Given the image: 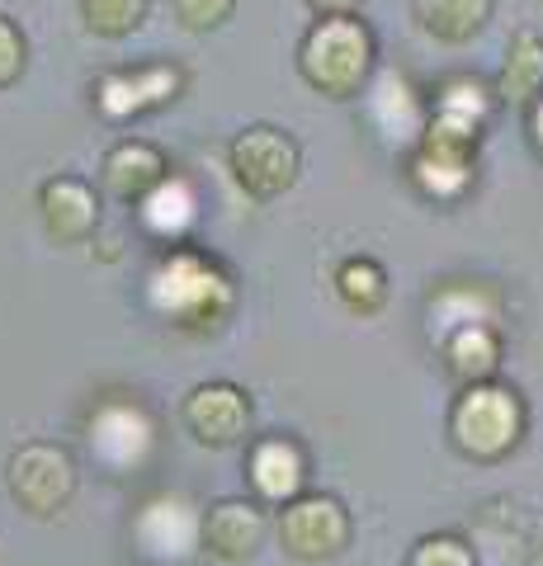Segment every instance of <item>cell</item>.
<instances>
[{
	"instance_id": "3957f363",
	"label": "cell",
	"mask_w": 543,
	"mask_h": 566,
	"mask_svg": "<svg viewBox=\"0 0 543 566\" xmlns=\"http://www.w3.org/2000/svg\"><path fill=\"white\" fill-rule=\"evenodd\" d=\"M524 434V401L505 382H468L449 411V439L453 449L472 463H497Z\"/></svg>"
},
{
	"instance_id": "6da1fadb",
	"label": "cell",
	"mask_w": 543,
	"mask_h": 566,
	"mask_svg": "<svg viewBox=\"0 0 543 566\" xmlns=\"http://www.w3.org/2000/svg\"><path fill=\"white\" fill-rule=\"evenodd\" d=\"M147 307L175 331L208 335L232 316L237 289L213 255L195 251V245H170L147 274Z\"/></svg>"
},
{
	"instance_id": "ac0fdd59",
	"label": "cell",
	"mask_w": 543,
	"mask_h": 566,
	"mask_svg": "<svg viewBox=\"0 0 543 566\" xmlns=\"http://www.w3.org/2000/svg\"><path fill=\"white\" fill-rule=\"evenodd\" d=\"M492 6H497V0H411V14H416V24L426 29L435 43L463 48V43H472L487 29V20H492Z\"/></svg>"
},
{
	"instance_id": "52a82bcc",
	"label": "cell",
	"mask_w": 543,
	"mask_h": 566,
	"mask_svg": "<svg viewBox=\"0 0 543 566\" xmlns=\"http://www.w3.org/2000/svg\"><path fill=\"white\" fill-rule=\"evenodd\" d=\"M85 444H91V458L100 468L133 472L152 458L156 424H152L143 401H133L124 392H109V397L95 401L91 420H85Z\"/></svg>"
},
{
	"instance_id": "7a4b0ae2",
	"label": "cell",
	"mask_w": 543,
	"mask_h": 566,
	"mask_svg": "<svg viewBox=\"0 0 543 566\" xmlns=\"http://www.w3.org/2000/svg\"><path fill=\"white\" fill-rule=\"evenodd\" d=\"M374 62L378 43L359 14H326L297 43V71L326 99H359L374 81Z\"/></svg>"
},
{
	"instance_id": "44dd1931",
	"label": "cell",
	"mask_w": 543,
	"mask_h": 566,
	"mask_svg": "<svg viewBox=\"0 0 543 566\" xmlns=\"http://www.w3.org/2000/svg\"><path fill=\"white\" fill-rule=\"evenodd\" d=\"M497 293L482 289V283H445L440 293L430 297V326L435 331H453V326H468V322H497Z\"/></svg>"
},
{
	"instance_id": "4316f807",
	"label": "cell",
	"mask_w": 543,
	"mask_h": 566,
	"mask_svg": "<svg viewBox=\"0 0 543 566\" xmlns=\"http://www.w3.org/2000/svg\"><path fill=\"white\" fill-rule=\"evenodd\" d=\"M24 62H29V43L24 33L14 29L6 14H0V91H10L14 81L24 76Z\"/></svg>"
},
{
	"instance_id": "2e32d148",
	"label": "cell",
	"mask_w": 543,
	"mask_h": 566,
	"mask_svg": "<svg viewBox=\"0 0 543 566\" xmlns=\"http://www.w3.org/2000/svg\"><path fill=\"white\" fill-rule=\"evenodd\" d=\"M440 349H445V368L463 387L468 382H492L497 368H501V331H497V322L453 326V331L440 335Z\"/></svg>"
},
{
	"instance_id": "9a60e30c",
	"label": "cell",
	"mask_w": 543,
	"mask_h": 566,
	"mask_svg": "<svg viewBox=\"0 0 543 566\" xmlns=\"http://www.w3.org/2000/svg\"><path fill=\"white\" fill-rule=\"evenodd\" d=\"M247 476L255 486V501L279 510V505H289L293 495H303L307 458H303V449H297L289 434H265V439H255V444H251Z\"/></svg>"
},
{
	"instance_id": "ffe728a7",
	"label": "cell",
	"mask_w": 543,
	"mask_h": 566,
	"mask_svg": "<svg viewBox=\"0 0 543 566\" xmlns=\"http://www.w3.org/2000/svg\"><path fill=\"white\" fill-rule=\"evenodd\" d=\"M137 212H143V227L152 237L161 241H180L189 227H195L199 218V203H195V189H189L180 175H166L161 185H156L143 203H137Z\"/></svg>"
},
{
	"instance_id": "277c9868",
	"label": "cell",
	"mask_w": 543,
	"mask_h": 566,
	"mask_svg": "<svg viewBox=\"0 0 543 566\" xmlns=\"http://www.w3.org/2000/svg\"><path fill=\"white\" fill-rule=\"evenodd\" d=\"M478 142H482V123L430 109L426 133L416 137V156H411V180L426 199H459L472 185V166H478Z\"/></svg>"
},
{
	"instance_id": "83f0119b",
	"label": "cell",
	"mask_w": 543,
	"mask_h": 566,
	"mask_svg": "<svg viewBox=\"0 0 543 566\" xmlns=\"http://www.w3.org/2000/svg\"><path fill=\"white\" fill-rule=\"evenodd\" d=\"M307 10L326 20V14H359V0H307Z\"/></svg>"
},
{
	"instance_id": "603a6c76",
	"label": "cell",
	"mask_w": 543,
	"mask_h": 566,
	"mask_svg": "<svg viewBox=\"0 0 543 566\" xmlns=\"http://www.w3.org/2000/svg\"><path fill=\"white\" fill-rule=\"evenodd\" d=\"M81 14L100 39H128L147 20V0H81Z\"/></svg>"
},
{
	"instance_id": "5b68a950",
	"label": "cell",
	"mask_w": 543,
	"mask_h": 566,
	"mask_svg": "<svg viewBox=\"0 0 543 566\" xmlns=\"http://www.w3.org/2000/svg\"><path fill=\"white\" fill-rule=\"evenodd\" d=\"M227 166H232V180L251 193V199L270 203L279 193H289L297 170H303V151L284 128H270V123H255V128H241L227 147Z\"/></svg>"
},
{
	"instance_id": "e0dca14e",
	"label": "cell",
	"mask_w": 543,
	"mask_h": 566,
	"mask_svg": "<svg viewBox=\"0 0 543 566\" xmlns=\"http://www.w3.org/2000/svg\"><path fill=\"white\" fill-rule=\"evenodd\" d=\"M369 114L378 123L383 137H420L426 133V104H420L416 85L401 76V71H383V76L369 85Z\"/></svg>"
},
{
	"instance_id": "f1b7e54d",
	"label": "cell",
	"mask_w": 543,
	"mask_h": 566,
	"mask_svg": "<svg viewBox=\"0 0 543 566\" xmlns=\"http://www.w3.org/2000/svg\"><path fill=\"white\" fill-rule=\"evenodd\" d=\"M530 142H534V151L543 156V95L530 104Z\"/></svg>"
},
{
	"instance_id": "5bb4252c",
	"label": "cell",
	"mask_w": 543,
	"mask_h": 566,
	"mask_svg": "<svg viewBox=\"0 0 543 566\" xmlns=\"http://www.w3.org/2000/svg\"><path fill=\"white\" fill-rule=\"evenodd\" d=\"M39 212L43 227L58 245H81L95 237L100 227V199L95 189L81 180V175H52L39 189Z\"/></svg>"
},
{
	"instance_id": "30bf717a",
	"label": "cell",
	"mask_w": 543,
	"mask_h": 566,
	"mask_svg": "<svg viewBox=\"0 0 543 566\" xmlns=\"http://www.w3.org/2000/svg\"><path fill=\"white\" fill-rule=\"evenodd\" d=\"M185 91V76L175 62H143V66H118L104 71L95 81V109L104 118L124 123V118H143Z\"/></svg>"
},
{
	"instance_id": "ba28073f",
	"label": "cell",
	"mask_w": 543,
	"mask_h": 566,
	"mask_svg": "<svg viewBox=\"0 0 543 566\" xmlns=\"http://www.w3.org/2000/svg\"><path fill=\"white\" fill-rule=\"evenodd\" d=\"M6 486H10L14 505H20L24 515L52 520L76 495V458L62 444L33 439V444L14 449L10 468H6Z\"/></svg>"
},
{
	"instance_id": "d4e9b609",
	"label": "cell",
	"mask_w": 543,
	"mask_h": 566,
	"mask_svg": "<svg viewBox=\"0 0 543 566\" xmlns=\"http://www.w3.org/2000/svg\"><path fill=\"white\" fill-rule=\"evenodd\" d=\"M407 566H478V557L459 534H426L411 547Z\"/></svg>"
},
{
	"instance_id": "9c48e42d",
	"label": "cell",
	"mask_w": 543,
	"mask_h": 566,
	"mask_svg": "<svg viewBox=\"0 0 543 566\" xmlns=\"http://www.w3.org/2000/svg\"><path fill=\"white\" fill-rule=\"evenodd\" d=\"M274 534H279V547L297 562L341 557L349 547V510L336 501V495L303 491V495H293L289 505H279Z\"/></svg>"
},
{
	"instance_id": "8992f818",
	"label": "cell",
	"mask_w": 543,
	"mask_h": 566,
	"mask_svg": "<svg viewBox=\"0 0 543 566\" xmlns=\"http://www.w3.org/2000/svg\"><path fill=\"white\" fill-rule=\"evenodd\" d=\"M133 543L156 566H185L195 553H203V510L180 491L147 495L133 515Z\"/></svg>"
},
{
	"instance_id": "cb8c5ba5",
	"label": "cell",
	"mask_w": 543,
	"mask_h": 566,
	"mask_svg": "<svg viewBox=\"0 0 543 566\" xmlns=\"http://www.w3.org/2000/svg\"><path fill=\"white\" fill-rule=\"evenodd\" d=\"M492 95L478 76H449L440 81V91H435V104L430 109H445V114H459V118H472V123H487L492 114Z\"/></svg>"
},
{
	"instance_id": "4fadbf2b",
	"label": "cell",
	"mask_w": 543,
	"mask_h": 566,
	"mask_svg": "<svg viewBox=\"0 0 543 566\" xmlns=\"http://www.w3.org/2000/svg\"><path fill=\"white\" fill-rule=\"evenodd\" d=\"M166 175H170V161H166V151L156 147V142L124 137V142H114V147L104 151L100 185H104V193H109V199L137 208L156 185L166 180Z\"/></svg>"
},
{
	"instance_id": "7c38bea8",
	"label": "cell",
	"mask_w": 543,
	"mask_h": 566,
	"mask_svg": "<svg viewBox=\"0 0 543 566\" xmlns=\"http://www.w3.org/2000/svg\"><path fill=\"white\" fill-rule=\"evenodd\" d=\"M270 520L260 501H247V495H222L203 510V553L218 562H251L260 547H265Z\"/></svg>"
},
{
	"instance_id": "7402d4cb",
	"label": "cell",
	"mask_w": 543,
	"mask_h": 566,
	"mask_svg": "<svg viewBox=\"0 0 543 566\" xmlns=\"http://www.w3.org/2000/svg\"><path fill=\"white\" fill-rule=\"evenodd\" d=\"M336 293L349 312L374 316L383 303H388V270L374 255H349L336 270Z\"/></svg>"
},
{
	"instance_id": "d6986e66",
	"label": "cell",
	"mask_w": 543,
	"mask_h": 566,
	"mask_svg": "<svg viewBox=\"0 0 543 566\" xmlns=\"http://www.w3.org/2000/svg\"><path fill=\"white\" fill-rule=\"evenodd\" d=\"M492 91L501 104H511V109H530V104L543 95V39L534 29H520L511 39Z\"/></svg>"
},
{
	"instance_id": "484cf974",
	"label": "cell",
	"mask_w": 543,
	"mask_h": 566,
	"mask_svg": "<svg viewBox=\"0 0 543 566\" xmlns=\"http://www.w3.org/2000/svg\"><path fill=\"white\" fill-rule=\"evenodd\" d=\"M170 10H175V20H180V29L208 33V29H218V24L232 20L237 0H170Z\"/></svg>"
},
{
	"instance_id": "8fae6325",
	"label": "cell",
	"mask_w": 543,
	"mask_h": 566,
	"mask_svg": "<svg viewBox=\"0 0 543 566\" xmlns=\"http://www.w3.org/2000/svg\"><path fill=\"white\" fill-rule=\"evenodd\" d=\"M180 416L185 430L208 449H232L251 434V397L237 382H199Z\"/></svg>"
}]
</instances>
